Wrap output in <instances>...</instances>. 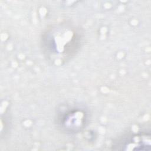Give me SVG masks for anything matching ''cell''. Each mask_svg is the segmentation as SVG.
Segmentation results:
<instances>
[{
  "label": "cell",
  "mask_w": 151,
  "mask_h": 151,
  "mask_svg": "<svg viewBox=\"0 0 151 151\" xmlns=\"http://www.w3.org/2000/svg\"><path fill=\"white\" fill-rule=\"evenodd\" d=\"M58 119V124L64 130L69 133H75L84 127L87 117L83 110L77 109L62 113Z\"/></svg>",
  "instance_id": "obj_1"
},
{
  "label": "cell",
  "mask_w": 151,
  "mask_h": 151,
  "mask_svg": "<svg viewBox=\"0 0 151 151\" xmlns=\"http://www.w3.org/2000/svg\"><path fill=\"white\" fill-rule=\"evenodd\" d=\"M121 150H149L150 146V134L137 133L125 137L116 145Z\"/></svg>",
  "instance_id": "obj_2"
}]
</instances>
